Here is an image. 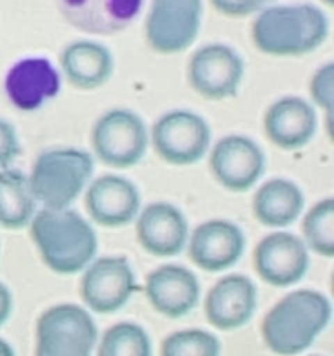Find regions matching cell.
Returning a JSON list of instances; mask_svg holds the SVG:
<instances>
[{"mask_svg":"<svg viewBox=\"0 0 334 356\" xmlns=\"http://www.w3.org/2000/svg\"><path fill=\"white\" fill-rule=\"evenodd\" d=\"M190 259L209 273H219L240 261L246 250V235L228 219H211L198 225L188 236Z\"/></svg>","mask_w":334,"mask_h":356,"instance_id":"cell-13","label":"cell"},{"mask_svg":"<svg viewBox=\"0 0 334 356\" xmlns=\"http://www.w3.org/2000/svg\"><path fill=\"white\" fill-rule=\"evenodd\" d=\"M145 294L157 313L167 318H181L198 305L200 282L188 268L164 264L148 273Z\"/></svg>","mask_w":334,"mask_h":356,"instance_id":"cell-18","label":"cell"},{"mask_svg":"<svg viewBox=\"0 0 334 356\" xmlns=\"http://www.w3.org/2000/svg\"><path fill=\"white\" fill-rule=\"evenodd\" d=\"M209 167L223 188L242 193L261 179L267 169V156L261 146L250 138L230 134L212 146Z\"/></svg>","mask_w":334,"mask_h":356,"instance_id":"cell-11","label":"cell"},{"mask_svg":"<svg viewBox=\"0 0 334 356\" xmlns=\"http://www.w3.org/2000/svg\"><path fill=\"white\" fill-rule=\"evenodd\" d=\"M273 2L275 0H211L212 7L218 13L230 17H244L250 16V14H257Z\"/></svg>","mask_w":334,"mask_h":356,"instance_id":"cell-29","label":"cell"},{"mask_svg":"<svg viewBox=\"0 0 334 356\" xmlns=\"http://www.w3.org/2000/svg\"><path fill=\"white\" fill-rule=\"evenodd\" d=\"M145 0H58L68 24L89 35L108 37L124 31L138 19Z\"/></svg>","mask_w":334,"mask_h":356,"instance_id":"cell-15","label":"cell"},{"mask_svg":"<svg viewBox=\"0 0 334 356\" xmlns=\"http://www.w3.org/2000/svg\"><path fill=\"white\" fill-rule=\"evenodd\" d=\"M310 96L313 104L326 111L331 118L334 108V65L326 63L313 73L310 80Z\"/></svg>","mask_w":334,"mask_h":356,"instance_id":"cell-27","label":"cell"},{"mask_svg":"<svg viewBox=\"0 0 334 356\" xmlns=\"http://www.w3.org/2000/svg\"><path fill=\"white\" fill-rule=\"evenodd\" d=\"M320 2H322V3H326V6H331V3H333L334 0H320Z\"/></svg>","mask_w":334,"mask_h":356,"instance_id":"cell-32","label":"cell"},{"mask_svg":"<svg viewBox=\"0 0 334 356\" xmlns=\"http://www.w3.org/2000/svg\"><path fill=\"white\" fill-rule=\"evenodd\" d=\"M204 0H152L145 17V37L159 54L184 52L197 40Z\"/></svg>","mask_w":334,"mask_h":356,"instance_id":"cell-7","label":"cell"},{"mask_svg":"<svg viewBox=\"0 0 334 356\" xmlns=\"http://www.w3.org/2000/svg\"><path fill=\"white\" fill-rule=\"evenodd\" d=\"M333 316L322 292L301 289L285 294L261 323V336L270 351L280 356L303 353L326 330Z\"/></svg>","mask_w":334,"mask_h":356,"instance_id":"cell-3","label":"cell"},{"mask_svg":"<svg viewBox=\"0 0 334 356\" xmlns=\"http://www.w3.org/2000/svg\"><path fill=\"white\" fill-rule=\"evenodd\" d=\"M30 232L42 261L54 273H80L96 259V232L72 209H42L31 219Z\"/></svg>","mask_w":334,"mask_h":356,"instance_id":"cell-2","label":"cell"},{"mask_svg":"<svg viewBox=\"0 0 334 356\" xmlns=\"http://www.w3.org/2000/svg\"><path fill=\"white\" fill-rule=\"evenodd\" d=\"M136 291V278L125 257H100L84 270L80 298L90 312L108 315L124 308Z\"/></svg>","mask_w":334,"mask_h":356,"instance_id":"cell-10","label":"cell"},{"mask_svg":"<svg viewBox=\"0 0 334 356\" xmlns=\"http://www.w3.org/2000/svg\"><path fill=\"white\" fill-rule=\"evenodd\" d=\"M97 356H152V343L143 327L120 322L103 334Z\"/></svg>","mask_w":334,"mask_h":356,"instance_id":"cell-25","label":"cell"},{"mask_svg":"<svg viewBox=\"0 0 334 356\" xmlns=\"http://www.w3.org/2000/svg\"><path fill=\"white\" fill-rule=\"evenodd\" d=\"M0 356H16L14 355L13 346L3 339H0Z\"/></svg>","mask_w":334,"mask_h":356,"instance_id":"cell-31","label":"cell"},{"mask_svg":"<svg viewBox=\"0 0 334 356\" xmlns=\"http://www.w3.org/2000/svg\"><path fill=\"white\" fill-rule=\"evenodd\" d=\"M329 28V17L315 3H271L256 14L250 37L263 54L296 58L319 49Z\"/></svg>","mask_w":334,"mask_h":356,"instance_id":"cell-1","label":"cell"},{"mask_svg":"<svg viewBox=\"0 0 334 356\" xmlns=\"http://www.w3.org/2000/svg\"><path fill=\"white\" fill-rule=\"evenodd\" d=\"M13 308H14L13 294H10L9 287L0 282V327L10 318V315H13Z\"/></svg>","mask_w":334,"mask_h":356,"instance_id":"cell-30","label":"cell"},{"mask_svg":"<svg viewBox=\"0 0 334 356\" xmlns=\"http://www.w3.org/2000/svg\"><path fill=\"white\" fill-rule=\"evenodd\" d=\"M244 59L232 45L212 42L198 47L188 61L190 87L209 101H223L239 92Z\"/></svg>","mask_w":334,"mask_h":356,"instance_id":"cell-9","label":"cell"},{"mask_svg":"<svg viewBox=\"0 0 334 356\" xmlns=\"http://www.w3.org/2000/svg\"><path fill=\"white\" fill-rule=\"evenodd\" d=\"M254 268L268 285L291 287L308 271L310 250L299 236L287 232H273L256 245Z\"/></svg>","mask_w":334,"mask_h":356,"instance_id":"cell-12","label":"cell"},{"mask_svg":"<svg viewBox=\"0 0 334 356\" xmlns=\"http://www.w3.org/2000/svg\"><path fill=\"white\" fill-rule=\"evenodd\" d=\"M37 200L31 191L30 179L21 170H0V226L21 229L37 214Z\"/></svg>","mask_w":334,"mask_h":356,"instance_id":"cell-23","label":"cell"},{"mask_svg":"<svg viewBox=\"0 0 334 356\" xmlns=\"http://www.w3.org/2000/svg\"><path fill=\"white\" fill-rule=\"evenodd\" d=\"M90 145L94 155L104 165L129 169L143 160L150 145V134L138 113L127 108H113L94 122Z\"/></svg>","mask_w":334,"mask_h":356,"instance_id":"cell-5","label":"cell"},{"mask_svg":"<svg viewBox=\"0 0 334 356\" xmlns=\"http://www.w3.org/2000/svg\"><path fill=\"white\" fill-rule=\"evenodd\" d=\"M188 236L186 218L176 205L167 202L146 205L136 218V238L152 256H177L186 247Z\"/></svg>","mask_w":334,"mask_h":356,"instance_id":"cell-16","label":"cell"},{"mask_svg":"<svg viewBox=\"0 0 334 356\" xmlns=\"http://www.w3.org/2000/svg\"><path fill=\"white\" fill-rule=\"evenodd\" d=\"M305 195L285 177H273L261 184L253 198L254 218L268 228H285L301 216Z\"/></svg>","mask_w":334,"mask_h":356,"instance_id":"cell-22","label":"cell"},{"mask_svg":"<svg viewBox=\"0 0 334 356\" xmlns=\"http://www.w3.org/2000/svg\"><path fill=\"white\" fill-rule=\"evenodd\" d=\"M6 94L21 111H35L54 99L61 90V73L45 58H24L10 66Z\"/></svg>","mask_w":334,"mask_h":356,"instance_id":"cell-19","label":"cell"},{"mask_svg":"<svg viewBox=\"0 0 334 356\" xmlns=\"http://www.w3.org/2000/svg\"><path fill=\"white\" fill-rule=\"evenodd\" d=\"M96 344V323L82 306L63 302L38 316L35 356H90Z\"/></svg>","mask_w":334,"mask_h":356,"instance_id":"cell-6","label":"cell"},{"mask_svg":"<svg viewBox=\"0 0 334 356\" xmlns=\"http://www.w3.org/2000/svg\"><path fill=\"white\" fill-rule=\"evenodd\" d=\"M115 59L110 49L96 40H75L65 45L59 56V73L80 90H94L111 79Z\"/></svg>","mask_w":334,"mask_h":356,"instance_id":"cell-21","label":"cell"},{"mask_svg":"<svg viewBox=\"0 0 334 356\" xmlns=\"http://www.w3.org/2000/svg\"><path fill=\"white\" fill-rule=\"evenodd\" d=\"M221 344L214 334L202 329L177 330L164 339L160 356H219Z\"/></svg>","mask_w":334,"mask_h":356,"instance_id":"cell-26","label":"cell"},{"mask_svg":"<svg viewBox=\"0 0 334 356\" xmlns=\"http://www.w3.org/2000/svg\"><path fill=\"white\" fill-rule=\"evenodd\" d=\"M212 132L205 118L190 110L164 113L152 129L153 149L164 162L186 167L197 163L211 148Z\"/></svg>","mask_w":334,"mask_h":356,"instance_id":"cell-8","label":"cell"},{"mask_svg":"<svg viewBox=\"0 0 334 356\" xmlns=\"http://www.w3.org/2000/svg\"><path fill=\"white\" fill-rule=\"evenodd\" d=\"M303 242L306 249L324 257L334 256V200L324 198L317 202L301 222Z\"/></svg>","mask_w":334,"mask_h":356,"instance_id":"cell-24","label":"cell"},{"mask_svg":"<svg viewBox=\"0 0 334 356\" xmlns=\"http://www.w3.org/2000/svg\"><path fill=\"white\" fill-rule=\"evenodd\" d=\"M86 207L96 225L120 228L136 221L141 211V195L132 181L104 174L94 177L86 188Z\"/></svg>","mask_w":334,"mask_h":356,"instance_id":"cell-14","label":"cell"},{"mask_svg":"<svg viewBox=\"0 0 334 356\" xmlns=\"http://www.w3.org/2000/svg\"><path fill=\"white\" fill-rule=\"evenodd\" d=\"M317 111L299 96H284L270 104L264 113L267 138L282 149H299L308 145L317 132Z\"/></svg>","mask_w":334,"mask_h":356,"instance_id":"cell-20","label":"cell"},{"mask_svg":"<svg viewBox=\"0 0 334 356\" xmlns=\"http://www.w3.org/2000/svg\"><path fill=\"white\" fill-rule=\"evenodd\" d=\"M94 174V159L79 148H52L40 153L33 163L31 191L42 209L61 211L82 195Z\"/></svg>","mask_w":334,"mask_h":356,"instance_id":"cell-4","label":"cell"},{"mask_svg":"<svg viewBox=\"0 0 334 356\" xmlns=\"http://www.w3.org/2000/svg\"><path fill=\"white\" fill-rule=\"evenodd\" d=\"M21 153L19 138L10 122L0 118V170L10 169Z\"/></svg>","mask_w":334,"mask_h":356,"instance_id":"cell-28","label":"cell"},{"mask_svg":"<svg viewBox=\"0 0 334 356\" xmlns=\"http://www.w3.org/2000/svg\"><path fill=\"white\" fill-rule=\"evenodd\" d=\"M257 308L256 285L246 275L219 278L205 296V318L218 330H235L250 322Z\"/></svg>","mask_w":334,"mask_h":356,"instance_id":"cell-17","label":"cell"}]
</instances>
